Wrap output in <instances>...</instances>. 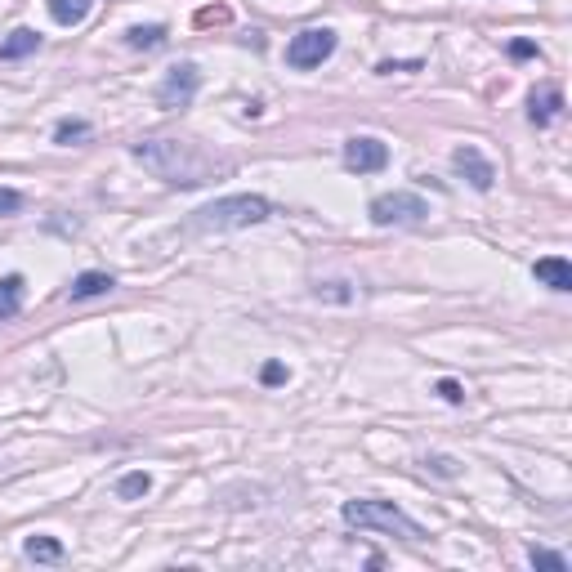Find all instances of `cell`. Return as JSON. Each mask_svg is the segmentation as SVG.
<instances>
[{"label":"cell","instance_id":"cell-1","mask_svg":"<svg viewBox=\"0 0 572 572\" xmlns=\"http://www.w3.org/2000/svg\"><path fill=\"white\" fill-rule=\"evenodd\" d=\"M135 161H143L152 175L175 188L211 184V179L233 170L224 157L206 152L202 143H193V139H143V143H135Z\"/></svg>","mask_w":572,"mask_h":572},{"label":"cell","instance_id":"cell-23","mask_svg":"<svg viewBox=\"0 0 572 572\" xmlns=\"http://www.w3.org/2000/svg\"><path fill=\"white\" fill-rule=\"evenodd\" d=\"M224 18H228V9H202V14H197V23L211 27V23H224Z\"/></svg>","mask_w":572,"mask_h":572},{"label":"cell","instance_id":"cell-22","mask_svg":"<svg viewBox=\"0 0 572 572\" xmlns=\"http://www.w3.org/2000/svg\"><path fill=\"white\" fill-rule=\"evenodd\" d=\"M286 380V367L282 362H269V367H264V385H282Z\"/></svg>","mask_w":572,"mask_h":572},{"label":"cell","instance_id":"cell-9","mask_svg":"<svg viewBox=\"0 0 572 572\" xmlns=\"http://www.w3.org/2000/svg\"><path fill=\"white\" fill-rule=\"evenodd\" d=\"M564 112V90L559 85H546V90H532L528 99V117L537 121V126H550V121Z\"/></svg>","mask_w":572,"mask_h":572},{"label":"cell","instance_id":"cell-24","mask_svg":"<svg viewBox=\"0 0 572 572\" xmlns=\"http://www.w3.org/2000/svg\"><path fill=\"white\" fill-rule=\"evenodd\" d=\"M510 54H514V59H532V54H537V45H532V41H514Z\"/></svg>","mask_w":572,"mask_h":572},{"label":"cell","instance_id":"cell-14","mask_svg":"<svg viewBox=\"0 0 572 572\" xmlns=\"http://www.w3.org/2000/svg\"><path fill=\"white\" fill-rule=\"evenodd\" d=\"M112 291V278L108 273H81V278L72 282V300H90V295H108Z\"/></svg>","mask_w":572,"mask_h":572},{"label":"cell","instance_id":"cell-15","mask_svg":"<svg viewBox=\"0 0 572 572\" xmlns=\"http://www.w3.org/2000/svg\"><path fill=\"white\" fill-rule=\"evenodd\" d=\"M27 559H36V564H59L63 559V546L54 537H27Z\"/></svg>","mask_w":572,"mask_h":572},{"label":"cell","instance_id":"cell-2","mask_svg":"<svg viewBox=\"0 0 572 572\" xmlns=\"http://www.w3.org/2000/svg\"><path fill=\"white\" fill-rule=\"evenodd\" d=\"M269 215H273V206L264 202L260 193H237V197H219V202L193 211L188 228H193V233H233V228L264 224Z\"/></svg>","mask_w":572,"mask_h":572},{"label":"cell","instance_id":"cell-5","mask_svg":"<svg viewBox=\"0 0 572 572\" xmlns=\"http://www.w3.org/2000/svg\"><path fill=\"white\" fill-rule=\"evenodd\" d=\"M331 54H336V32L331 27H309V32L291 36V45H286V63L291 68H318Z\"/></svg>","mask_w":572,"mask_h":572},{"label":"cell","instance_id":"cell-8","mask_svg":"<svg viewBox=\"0 0 572 572\" xmlns=\"http://www.w3.org/2000/svg\"><path fill=\"white\" fill-rule=\"evenodd\" d=\"M452 166L461 170V175L470 179V184L479 188V193H488V188L497 184V170H492V161L483 157V152L474 148V143H465V148H456V152H452Z\"/></svg>","mask_w":572,"mask_h":572},{"label":"cell","instance_id":"cell-12","mask_svg":"<svg viewBox=\"0 0 572 572\" xmlns=\"http://www.w3.org/2000/svg\"><path fill=\"white\" fill-rule=\"evenodd\" d=\"M90 5L94 0H50V18L54 23H63V27H76V23H85Z\"/></svg>","mask_w":572,"mask_h":572},{"label":"cell","instance_id":"cell-19","mask_svg":"<svg viewBox=\"0 0 572 572\" xmlns=\"http://www.w3.org/2000/svg\"><path fill=\"white\" fill-rule=\"evenodd\" d=\"M85 135H90L85 121H59V130H54V139L59 143H72V139H85Z\"/></svg>","mask_w":572,"mask_h":572},{"label":"cell","instance_id":"cell-21","mask_svg":"<svg viewBox=\"0 0 572 572\" xmlns=\"http://www.w3.org/2000/svg\"><path fill=\"white\" fill-rule=\"evenodd\" d=\"M18 206H23V197H18L14 188H0V215H14Z\"/></svg>","mask_w":572,"mask_h":572},{"label":"cell","instance_id":"cell-20","mask_svg":"<svg viewBox=\"0 0 572 572\" xmlns=\"http://www.w3.org/2000/svg\"><path fill=\"white\" fill-rule=\"evenodd\" d=\"M438 394H443L447 403H465V389L456 385V380H438Z\"/></svg>","mask_w":572,"mask_h":572},{"label":"cell","instance_id":"cell-4","mask_svg":"<svg viewBox=\"0 0 572 572\" xmlns=\"http://www.w3.org/2000/svg\"><path fill=\"white\" fill-rule=\"evenodd\" d=\"M425 215L429 206L416 193H385L371 202V224L376 228H412V224H425Z\"/></svg>","mask_w":572,"mask_h":572},{"label":"cell","instance_id":"cell-16","mask_svg":"<svg viewBox=\"0 0 572 572\" xmlns=\"http://www.w3.org/2000/svg\"><path fill=\"white\" fill-rule=\"evenodd\" d=\"M126 41L135 45V50H157V45L166 41V27H161V23H148V27H130V32H126Z\"/></svg>","mask_w":572,"mask_h":572},{"label":"cell","instance_id":"cell-11","mask_svg":"<svg viewBox=\"0 0 572 572\" xmlns=\"http://www.w3.org/2000/svg\"><path fill=\"white\" fill-rule=\"evenodd\" d=\"M36 45H41V32L18 27V32H9V41H0V59H23V54H32Z\"/></svg>","mask_w":572,"mask_h":572},{"label":"cell","instance_id":"cell-7","mask_svg":"<svg viewBox=\"0 0 572 572\" xmlns=\"http://www.w3.org/2000/svg\"><path fill=\"white\" fill-rule=\"evenodd\" d=\"M385 161H389V148H385L380 139L358 135V139H349V143H345V166H349V170H358V175H371V170H385Z\"/></svg>","mask_w":572,"mask_h":572},{"label":"cell","instance_id":"cell-13","mask_svg":"<svg viewBox=\"0 0 572 572\" xmlns=\"http://www.w3.org/2000/svg\"><path fill=\"white\" fill-rule=\"evenodd\" d=\"M18 309H23V278L9 273V278H0V322L14 318Z\"/></svg>","mask_w":572,"mask_h":572},{"label":"cell","instance_id":"cell-18","mask_svg":"<svg viewBox=\"0 0 572 572\" xmlns=\"http://www.w3.org/2000/svg\"><path fill=\"white\" fill-rule=\"evenodd\" d=\"M532 568H546V572H568V559L564 555H550V550H537L532 546Z\"/></svg>","mask_w":572,"mask_h":572},{"label":"cell","instance_id":"cell-10","mask_svg":"<svg viewBox=\"0 0 572 572\" xmlns=\"http://www.w3.org/2000/svg\"><path fill=\"white\" fill-rule=\"evenodd\" d=\"M537 282H546L550 291H572V264L559 260V255H550V260H537Z\"/></svg>","mask_w":572,"mask_h":572},{"label":"cell","instance_id":"cell-17","mask_svg":"<svg viewBox=\"0 0 572 572\" xmlns=\"http://www.w3.org/2000/svg\"><path fill=\"white\" fill-rule=\"evenodd\" d=\"M148 488H152V479L139 470V474H126V479L117 483V497L121 501H135V497H148Z\"/></svg>","mask_w":572,"mask_h":572},{"label":"cell","instance_id":"cell-3","mask_svg":"<svg viewBox=\"0 0 572 572\" xmlns=\"http://www.w3.org/2000/svg\"><path fill=\"white\" fill-rule=\"evenodd\" d=\"M345 523L349 528H380V532H394V537L403 541H425V528L412 519V514H403L394 501H345Z\"/></svg>","mask_w":572,"mask_h":572},{"label":"cell","instance_id":"cell-6","mask_svg":"<svg viewBox=\"0 0 572 572\" xmlns=\"http://www.w3.org/2000/svg\"><path fill=\"white\" fill-rule=\"evenodd\" d=\"M197 68L193 63H179V68H170L166 72V81H161V90H157V103L166 112H179V108H188L193 103V94H197Z\"/></svg>","mask_w":572,"mask_h":572}]
</instances>
